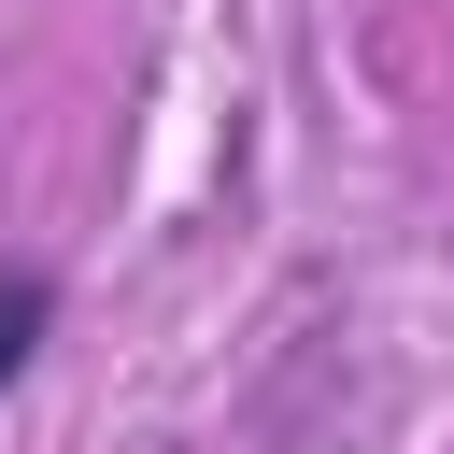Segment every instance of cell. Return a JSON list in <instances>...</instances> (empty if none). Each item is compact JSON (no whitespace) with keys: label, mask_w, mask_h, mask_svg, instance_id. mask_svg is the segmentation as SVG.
Returning a JSON list of instances; mask_svg holds the SVG:
<instances>
[{"label":"cell","mask_w":454,"mask_h":454,"mask_svg":"<svg viewBox=\"0 0 454 454\" xmlns=\"http://www.w3.org/2000/svg\"><path fill=\"white\" fill-rule=\"evenodd\" d=\"M43 340H57V284H43V270H14V284H0V397L43 369Z\"/></svg>","instance_id":"6da1fadb"}]
</instances>
